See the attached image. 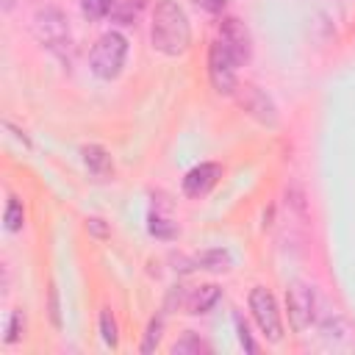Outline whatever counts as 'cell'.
<instances>
[{
	"label": "cell",
	"mask_w": 355,
	"mask_h": 355,
	"mask_svg": "<svg viewBox=\"0 0 355 355\" xmlns=\"http://www.w3.org/2000/svg\"><path fill=\"white\" fill-rule=\"evenodd\" d=\"M286 308H288V322L297 333L308 330L316 319V294L308 283H291L286 291Z\"/></svg>",
	"instance_id": "4"
},
{
	"label": "cell",
	"mask_w": 355,
	"mask_h": 355,
	"mask_svg": "<svg viewBox=\"0 0 355 355\" xmlns=\"http://www.w3.org/2000/svg\"><path fill=\"white\" fill-rule=\"evenodd\" d=\"M100 333H103V341L114 349L116 347V322H114V316H111L108 308L100 313Z\"/></svg>",
	"instance_id": "17"
},
{
	"label": "cell",
	"mask_w": 355,
	"mask_h": 355,
	"mask_svg": "<svg viewBox=\"0 0 355 355\" xmlns=\"http://www.w3.org/2000/svg\"><path fill=\"white\" fill-rule=\"evenodd\" d=\"M3 222H6V227H8V230H19V227H22V222H25V214H22V205L17 202V197H11V200L6 202V214H3Z\"/></svg>",
	"instance_id": "15"
},
{
	"label": "cell",
	"mask_w": 355,
	"mask_h": 355,
	"mask_svg": "<svg viewBox=\"0 0 355 355\" xmlns=\"http://www.w3.org/2000/svg\"><path fill=\"white\" fill-rule=\"evenodd\" d=\"M83 164H86V169L92 172V175H97V178H105L114 166H111V155L100 147V144H89V147H83Z\"/></svg>",
	"instance_id": "11"
},
{
	"label": "cell",
	"mask_w": 355,
	"mask_h": 355,
	"mask_svg": "<svg viewBox=\"0 0 355 355\" xmlns=\"http://www.w3.org/2000/svg\"><path fill=\"white\" fill-rule=\"evenodd\" d=\"M153 47L164 55H183L191 42V28L186 11L175 0H161L153 11Z\"/></svg>",
	"instance_id": "1"
},
{
	"label": "cell",
	"mask_w": 355,
	"mask_h": 355,
	"mask_svg": "<svg viewBox=\"0 0 355 355\" xmlns=\"http://www.w3.org/2000/svg\"><path fill=\"white\" fill-rule=\"evenodd\" d=\"M236 67L239 64L233 61L227 47L216 39L208 50V78H211V83L219 94H233L236 92Z\"/></svg>",
	"instance_id": "6"
},
{
	"label": "cell",
	"mask_w": 355,
	"mask_h": 355,
	"mask_svg": "<svg viewBox=\"0 0 355 355\" xmlns=\"http://www.w3.org/2000/svg\"><path fill=\"white\" fill-rule=\"evenodd\" d=\"M236 330H239V341L244 344V349L247 352H258V344L252 341V336H250V330H247V324H244V319L236 313Z\"/></svg>",
	"instance_id": "19"
},
{
	"label": "cell",
	"mask_w": 355,
	"mask_h": 355,
	"mask_svg": "<svg viewBox=\"0 0 355 355\" xmlns=\"http://www.w3.org/2000/svg\"><path fill=\"white\" fill-rule=\"evenodd\" d=\"M194 263H197L200 269H208V272H227L230 263H233V258H230L227 250H202V252L194 258Z\"/></svg>",
	"instance_id": "12"
},
{
	"label": "cell",
	"mask_w": 355,
	"mask_h": 355,
	"mask_svg": "<svg viewBox=\"0 0 355 355\" xmlns=\"http://www.w3.org/2000/svg\"><path fill=\"white\" fill-rule=\"evenodd\" d=\"M219 42L227 47V53L233 55L236 64L250 61V55H252V39H250V31H247V25L241 19L225 17L222 25H219Z\"/></svg>",
	"instance_id": "7"
},
{
	"label": "cell",
	"mask_w": 355,
	"mask_h": 355,
	"mask_svg": "<svg viewBox=\"0 0 355 355\" xmlns=\"http://www.w3.org/2000/svg\"><path fill=\"white\" fill-rule=\"evenodd\" d=\"M86 230H89V233H94V236H100V239H105V236H108V227H105V225H103V219H97V216H94V219H86Z\"/></svg>",
	"instance_id": "22"
},
{
	"label": "cell",
	"mask_w": 355,
	"mask_h": 355,
	"mask_svg": "<svg viewBox=\"0 0 355 355\" xmlns=\"http://www.w3.org/2000/svg\"><path fill=\"white\" fill-rule=\"evenodd\" d=\"M19 336H22V313L14 311V313H11V322H8V336H6V341L11 344V341H17Z\"/></svg>",
	"instance_id": "20"
},
{
	"label": "cell",
	"mask_w": 355,
	"mask_h": 355,
	"mask_svg": "<svg viewBox=\"0 0 355 355\" xmlns=\"http://www.w3.org/2000/svg\"><path fill=\"white\" fill-rule=\"evenodd\" d=\"M236 89H239V92H236V100H239V105H241L250 116H255L261 125H269V128L277 125V108H275V103H272L258 86L244 83V86H236Z\"/></svg>",
	"instance_id": "8"
},
{
	"label": "cell",
	"mask_w": 355,
	"mask_h": 355,
	"mask_svg": "<svg viewBox=\"0 0 355 355\" xmlns=\"http://www.w3.org/2000/svg\"><path fill=\"white\" fill-rule=\"evenodd\" d=\"M216 300H219V288L214 283H208V286H200L189 294L186 308H189V313H208L216 305Z\"/></svg>",
	"instance_id": "10"
},
{
	"label": "cell",
	"mask_w": 355,
	"mask_h": 355,
	"mask_svg": "<svg viewBox=\"0 0 355 355\" xmlns=\"http://www.w3.org/2000/svg\"><path fill=\"white\" fill-rule=\"evenodd\" d=\"M219 178H222V166H219V164H214V161L197 164V166L189 169L186 178H183V194H186V197H202V194H208V191L216 186Z\"/></svg>",
	"instance_id": "9"
},
{
	"label": "cell",
	"mask_w": 355,
	"mask_h": 355,
	"mask_svg": "<svg viewBox=\"0 0 355 355\" xmlns=\"http://www.w3.org/2000/svg\"><path fill=\"white\" fill-rule=\"evenodd\" d=\"M250 311L261 327V333L269 338V341H280L283 338V324H280V311H277V302L275 297L266 291V288H252L250 291Z\"/></svg>",
	"instance_id": "5"
},
{
	"label": "cell",
	"mask_w": 355,
	"mask_h": 355,
	"mask_svg": "<svg viewBox=\"0 0 355 355\" xmlns=\"http://www.w3.org/2000/svg\"><path fill=\"white\" fill-rule=\"evenodd\" d=\"M31 28H33V36H36L44 47H50L53 53H67L69 44H72V42H69V22H67V14H64L61 8H55V6L39 8V11L33 14Z\"/></svg>",
	"instance_id": "3"
},
{
	"label": "cell",
	"mask_w": 355,
	"mask_h": 355,
	"mask_svg": "<svg viewBox=\"0 0 355 355\" xmlns=\"http://www.w3.org/2000/svg\"><path fill=\"white\" fill-rule=\"evenodd\" d=\"M50 319L53 324H61V316H58V297H55V288L50 286Z\"/></svg>",
	"instance_id": "23"
},
{
	"label": "cell",
	"mask_w": 355,
	"mask_h": 355,
	"mask_svg": "<svg viewBox=\"0 0 355 355\" xmlns=\"http://www.w3.org/2000/svg\"><path fill=\"white\" fill-rule=\"evenodd\" d=\"M125 58H128V39L122 33H116V31H108L92 47L89 67L100 80H111V78H116L122 72Z\"/></svg>",
	"instance_id": "2"
},
{
	"label": "cell",
	"mask_w": 355,
	"mask_h": 355,
	"mask_svg": "<svg viewBox=\"0 0 355 355\" xmlns=\"http://www.w3.org/2000/svg\"><path fill=\"white\" fill-rule=\"evenodd\" d=\"M161 327H164L161 319H153V322H150L147 336H144V344H141V352H153V349L158 347V341H161Z\"/></svg>",
	"instance_id": "18"
},
{
	"label": "cell",
	"mask_w": 355,
	"mask_h": 355,
	"mask_svg": "<svg viewBox=\"0 0 355 355\" xmlns=\"http://www.w3.org/2000/svg\"><path fill=\"white\" fill-rule=\"evenodd\" d=\"M114 8V0H80V11L89 19H103Z\"/></svg>",
	"instance_id": "16"
},
{
	"label": "cell",
	"mask_w": 355,
	"mask_h": 355,
	"mask_svg": "<svg viewBox=\"0 0 355 355\" xmlns=\"http://www.w3.org/2000/svg\"><path fill=\"white\" fill-rule=\"evenodd\" d=\"M172 355H200V352H211V347L200 338V336H194V333H186L180 341H175L172 344V349H169Z\"/></svg>",
	"instance_id": "13"
},
{
	"label": "cell",
	"mask_w": 355,
	"mask_h": 355,
	"mask_svg": "<svg viewBox=\"0 0 355 355\" xmlns=\"http://www.w3.org/2000/svg\"><path fill=\"white\" fill-rule=\"evenodd\" d=\"M150 233H153L155 239H175V236H178V227L172 225L169 216H164V214H158V211L153 208V214H150Z\"/></svg>",
	"instance_id": "14"
},
{
	"label": "cell",
	"mask_w": 355,
	"mask_h": 355,
	"mask_svg": "<svg viewBox=\"0 0 355 355\" xmlns=\"http://www.w3.org/2000/svg\"><path fill=\"white\" fill-rule=\"evenodd\" d=\"M11 6H14V0H3V11H11Z\"/></svg>",
	"instance_id": "24"
},
{
	"label": "cell",
	"mask_w": 355,
	"mask_h": 355,
	"mask_svg": "<svg viewBox=\"0 0 355 355\" xmlns=\"http://www.w3.org/2000/svg\"><path fill=\"white\" fill-rule=\"evenodd\" d=\"M202 11H208V14H219L225 6H227V0H194Z\"/></svg>",
	"instance_id": "21"
}]
</instances>
